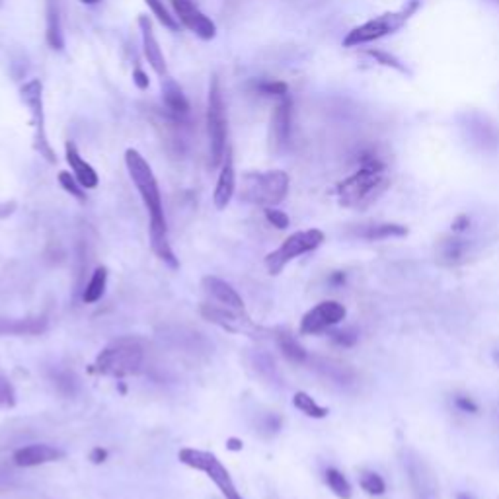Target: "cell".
I'll use <instances>...</instances> for the list:
<instances>
[{"label": "cell", "mask_w": 499, "mask_h": 499, "mask_svg": "<svg viewBox=\"0 0 499 499\" xmlns=\"http://www.w3.org/2000/svg\"><path fill=\"white\" fill-rule=\"evenodd\" d=\"M162 100L164 106L168 108L170 113L174 115H187L189 113V102H187L186 94L182 92V88L176 84V80L168 77H162Z\"/></svg>", "instance_id": "cb8c5ba5"}, {"label": "cell", "mask_w": 499, "mask_h": 499, "mask_svg": "<svg viewBox=\"0 0 499 499\" xmlns=\"http://www.w3.org/2000/svg\"><path fill=\"white\" fill-rule=\"evenodd\" d=\"M367 55L369 57H372V59L377 61V63H381V65H384V67H392L396 68V70H400V72H406V68L400 65V61L396 59V57H392V55H389V53L384 51H367Z\"/></svg>", "instance_id": "74e56055"}, {"label": "cell", "mask_w": 499, "mask_h": 499, "mask_svg": "<svg viewBox=\"0 0 499 499\" xmlns=\"http://www.w3.org/2000/svg\"><path fill=\"white\" fill-rule=\"evenodd\" d=\"M229 448H232V450H240L242 448V441H238V439H229Z\"/></svg>", "instance_id": "7bdbcfd3"}, {"label": "cell", "mask_w": 499, "mask_h": 499, "mask_svg": "<svg viewBox=\"0 0 499 499\" xmlns=\"http://www.w3.org/2000/svg\"><path fill=\"white\" fill-rule=\"evenodd\" d=\"M53 384H55L63 394H70V396H72L75 390H77V377L68 371L57 372V374H53Z\"/></svg>", "instance_id": "836d02e7"}, {"label": "cell", "mask_w": 499, "mask_h": 499, "mask_svg": "<svg viewBox=\"0 0 499 499\" xmlns=\"http://www.w3.org/2000/svg\"><path fill=\"white\" fill-rule=\"evenodd\" d=\"M203 289L222 306L232 308V310H240V312L244 310V301H242V296L238 295L236 289L232 287L230 283H227L225 279L215 277V275H207V277L203 279Z\"/></svg>", "instance_id": "ffe728a7"}, {"label": "cell", "mask_w": 499, "mask_h": 499, "mask_svg": "<svg viewBox=\"0 0 499 499\" xmlns=\"http://www.w3.org/2000/svg\"><path fill=\"white\" fill-rule=\"evenodd\" d=\"M389 186L390 179L384 176V168L361 166L355 174L339 182L338 199L339 203L346 205V207H361V205H369L377 197H381Z\"/></svg>", "instance_id": "277c9868"}, {"label": "cell", "mask_w": 499, "mask_h": 499, "mask_svg": "<svg viewBox=\"0 0 499 499\" xmlns=\"http://www.w3.org/2000/svg\"><path fill=\"white\" fill-rule=\"evenodd\" d=\"M139 27H141V35H143V51L144 57L149 61V65L153 67V70L160 77H166V59L162 55L158 39L153 32V24L146 16L139 18Z\"/></svg>", "instance_id": "e0dca14e"}, {"label": "cell", "mask_w": 499, "mask_h": 499, "mask_svg": "<svg viewBox=\"0 0 499 499\" xmlns=\"http://www.w3.org/2000/svg\"><path fill=\"white\" fill-rule=\"evenodd\" d=\"M125 166L137 191L143 199L144 207L149 211V220H151V246H153L154 254L160 258L162 262H166L170 267H178V260L172 252V246L168 240V222L164 217V207H162V195L156 176L153 168L149 166V162L144 160V156L135 149H127L125 153Z\"/></svg>", "instance_id": "6da1fadb"}, {"label": "cell", "mask_w": 499, "mask_h": 499, "mask_svg": "<svg viewBox=\"0 0 499 499\" xmlns=\"http://www.w3.org/2000/svg\"><path fill=\"white\" fill-rule=\"evenodd\" d=\"M289 194V176L283 170H270V172H248L240 182L238 197L252 205L262 207H275L279 205Z\"/></svg>", "instance_id": "3957f363"}, {"label": "cell", "mask_w": 499, "mask_h": 499, "mask_svg": "<svg viewBox=\"0 0 499 499\" xmlns=\"http://www.w3.org/2000/svg\"><path fill=\"white\" fill-rule=\"evenodd\" d=\"M491 357H493V363L498 365V369H499V347H498V349H493V353H491Z\"/></svg>", "instance_id": "ee69618b"}, {"label": "cell", "mask_w": 499, "mask_h": 499, "mask_svg": "<svg viewBox=\"0 0 499 499\" xmlns=\"http://www.w3.org/2000/svg\"><path fill=\"white\" fill-rule=\"evenodd\" d=\"M324 240H326V234L318 229L298 230L295 234H291L277 250L267 254L265 267H267L271 275H279L289 262H293L298 255L314 252L316 248H320L324 244Z\"/></svg>", "instance_id": "52a82bcc"}, {"label": "cell", "mask_w": 499, "mask_h": 499, "mask_svg": "<svg viewBox=\"0 0 499 499\" xmlns=\"http://www.w3.org/2000/svg\"><path fill=\"white\" fill-rule=\"evenodd\" d=\"M324 480H326L328 488H330L331 493H334L336 498L351 499V495H353V488H351L349 480H347L343 474L339 472L338 468H328V470L324 472Z\"/></svg>", "instance_id": "4316f807"}, {"label": "cell", "mask_w": 499, "mask_h": 499, "mask_svg": "<svg viewBox=\"0 0 499 499\" xmlns=\"http://www.w3.org/2000/svg\"><path fill=\"white\" fill-rule=\"evenodd\" d=\"M133 82H135L139 90H146L151 86V78H149V75L144 72L143 68H135L133 70Z\"/></svg>", "instance_id": "ab89813d"}, {"label": "cell", "mask_w": 499, "mask_h": 499, "mask_svg": "<svg viewBox=\"0 0 499 499\" xmlns=\"http://www.w3.org/2000/svg\"><path fill=\"white\" fill-rule=\"evenodd\" d=\"M207 135H209V164L219 168L227 156V110L219 78L213 77L207 100Z\"/></svg>", "instance_id": "5b68a950"}, {"label": "cell", "mask_w": 499, "mask_h": 499, "mask_svg": "<svg viewBox=\"0 0 499 499\" xmlns=\"http://www.w3.org/2000/svg\"><path fill=\"white\" fill-rule=\"evenodd\" d=\"M201 314L205 320H209L211 324H217L222 330L234 331V334H250L254 331V326L250 324L248 318L240 316V310H232L222 305H203L201 306Z\"/></svg>", "instance_id": "5bb4252c"}, {"label": "cell", "mask_w": 499, "mask_h": 499, "mask_svg": "<svg viewBox=\"0 0 499 499\" xmlns=\"http://www.w3.org/2000/svg\"><path fill=\"white\" fill-rule=\"evenodd\" d=\"M234 189H236V174H234L232 154H230V151H227L219 179H217V187H215V194H213V201H215V207L219 211L227 209V205L230 203V199L234 195Z\"/></svg>", "instance_id": "d6986e66"}, {"label": "cell", "mask_w": 499, "mask_h": 499, "mask_svg": "<svg viewBox=\"0 0 499 499\" xmlns=\"http://www.w3.org/2000/svg\"><path fill=\"white\" fill-rule=\"evenodd\" d=\"M417 8V2H412L410 8L402 10V12H390V14H382L379 18H372L369 22H365L363 26L351 30L343 39V47H357L363 43L377 42L384 35L394 34L396 30L406 24V20L412 16V12Z\"/></svg>", "instance_id": "9c48e42d"}, {"label": "cell", "mask_w": 499, "mask_h": 499, "mask_svg": "<svg viewBox=\"0 0 499 499\" xmlns=\"http://www.w3.org/2000/svg\"><path fill=\"white\" fill-rule=\"evenodd\" d=\"M106 285H108V270L106 267H98L92 273L88 285H86L84 293H82V301H84L86 305L98 303L103 296V293H106Z\"/></svg>", "instance_id": "484cf974"}, {"label": "cell", "mask_w": 499, "mask_h": 499, "mask_svg": "<svg viewBox=\"0 0 499 499\" xmlns=\"http://www.w3.org/2000/svg\"><path fill=\"white\" fill-rule=\"evenodd\" d=\"M255 90L262 94V96H275V98H283L289 94V86L285 82H279V80H263L260 84L255 86Z\"/></svg>", "instance_id": "d6a6232c"}, {"label": "cell", "mask_w": 499, "mask_h": 499, "mask_svg": "<svg viewBox=\"0 0 499 499\" xmlns=\"http://www.w3.org/2000/svg\"><path fill=\"white\" fill-rule=\"evenodd\" d=\"M106 458H108V450L106 448H94L92 455H90V460H92L94 465H100Z\"/></svg>", "instance_id": "60d3db41"}, {"label": "cell", "mask_w": 499, "mask_h": 499, "mask_svg": "<svg viewBox=\"0 0 499 499\" xmlns=\"http://www.w3.org/2000/svg\"><path fill=\"white\" fill-rule=\"evenodd\" d=\"M455 499H474L472 495H468V493H457V498Z\"/></svg>", "instance_id": "f6af8a7d"}, {"label": "cell", "mask_w": 499, "mask_h": 499, "mask_svg": "<svg viewBox=\"0 0 499 499\" xmlns=\"http://www.w3.org/2000/svg\"><path fill=\"white\" fill-rule=\"evenodd\" d=\"M347 310L346 306L338 301H322L316 306H312L301 320V334L306 336H316L322 331L330 330L346 320Z\"/></svg>", "instance_id": "30bf717a"}, {"label": "cell", "mask_w": 499, "mask_h": 499, "mask_svg": "<svg viewBox=\"0 0 499 499\" xmlns=\"http://www.w3.org/2000/svg\"><path fill=\"white\" fill-rule=\"evenodd\" d=\"M291 123H293V100L287 94L279 98V103L275 106L271 115V141L275 144V149L287 146L291 139Z\"/></svg>", "instance_id": "2e32d148"}, {"label": "cell", "mask_w": 499, "mask_h": 499, "mask_svg": "<svg viewBox=\"0 0 499 499\" xmlns=\"http://www.w3.org/2000/svg\"><path fill=\"white\" fill-rule=\"evenodd\" d=\"M65 457V453L61 448L47 445V443H35L27 447L18 448L14 453V465L20 468H34V466L49 465L55 460H61Z\"/></svg>", "instance_id": "9a60e30c"}, {"label": "cell", "mask_w": 499, "mask_h": 499, "mask_svg": "<svg viewBox=\"0 0 499 499\" xmlns=\"http://www.w3.org/2000/svg\"><path fill=\"white\" fill-rule=\"evenodd\" d=\"M265 219L270 220V225H273L275 229L279 230H285L289 227V215L287 213L279 211V209H275V207H267L265 209Z\"/></svg>", "instance_id": "d590c367"}, {"label": "cell", "mask_w": 499, "mask_h": 499, "mask_svg": "<svg viewBox=\"0 0 499 499\" xmlns=\"http://www.w3.org/2000/svg\"><path fill=\"white\" fill-rule=\"evenodd\" d=\"M359 486L367 495H372V498L384 495V491H386V482L382 480L381 474L374 472V470H363L359 474Z\"/></svg>", "instance_id": "f1b7e54d"}, {"label": "cell", "mask_w": 499, "mask_h": 499, "mask_svg": "<svg viewBox=\"0 0 499 499\" xmlns=\"http://www.w3.org/2000/svg\"><path fill=\"white\" fill-rule=\"evenodd\" d=\"M178 460L182 465L194 468V470L207 474V478L219 488L220 493L227 499H244L242 493L236 490L234 482H232L229 470L222 466L217 455L207 453V450H199V448L186 447L178 453Z\"/></svg>", "instance_id": "8992f818"}, {"label": "cell", "mask_w": 499, "mask_h": 499, "mask_svg": "<svg viewBox=\"0 0 499 499\" xmlns=\"http://www.w3.org/2000/svg\"><path fill=\"white\" fill-rule=\"evenodd\" d=\"M408 227L398 225V222H367V225H357L351 230V234L367 242H379V240H389V238H404L408 236Z\"/></svg>", "instance_id": "ac0fdd59"}, {"label": "cell", "mask_w": 499, "mask_h": 499, "mask_svg": "<svg viewBox=\"0 0 499 499\" xmlns=\"http://www.w3.org/2000/svg\"><path fill=\"white\" fill-rule=\"evenodd\" d=\"M404 468L408 472V482L414 491L415 499H439V486L433 476L431 468L414 453H408L404 458Z\"/></svg>", "instance_id": "8fae6325"}, {"label": "cell", "mask_w": 499, "mask_h": 499, "mask_svg": "<svg viewBox=\"0 0 499 499\" xmlns=\"http://www.w3.org/2000/svg\"><path fill=\"white\" fill-rule=\"evenodd\" d=\"M65 154H67L68 166H70V170H72L75 178L80 182V186L84 187V189H94V187H98L100 178H98L96 170H94L92 166H90V164L80 156L77 144L68 141V143L65 144Z\"/></svg>", "instance_id": "44dd1931"}, {"label": "cell", "mask_w": 499, "mask_h": 499, "mask_svg": "<svg viewBox=\"0 0 499 499\" xmlns=\"http://www.w3.org/2000/svg\"><path fill=\"white\" fill-rule=\"evenodd\" d=\"M293 404H295L298 412H303V414L312 417V419H324V417L328 415V408L320 406V404H318L310 394H306V392H296L295 396H293Z\"/></svg>", "instance_id": "83f0119b"}, {"label": "cell", "mask_w": 499, "mask_h": 499, "mask_svg": "<svg viewBox=\"0 0 499 499\" xmlns=\"http://www.w3.org/2000/svg\"><path fill=\"white\" fill-rule=\"evenodd\" d=\"M468 229H470V217L468 215H458L450 225V232H455V234H462Z\"/></svg>", "instance_id": "f35d334b"}, {"label": "cell", "mask_w": 499, "mask_h": 499, "mask_svg": "<svg viewBox=\"0 0 499 499\" xmlns=\"http://www.w3.org/2000/svg\"><path fill=\"white\" fill-rule=\"evenodd\" d=\"M16 404V394L14 389L4 377H0V408H12Z\"/></svg>", "instance_id": "8d00e7d4"}, {"label": "cell", "mask_w": 499, "mask_h": 499, "mask_svg": "<svg viewBox=\"0 0 499 499\" xmlns=\"http://www.w3.org/2000/svg\"><path fill=\"white\" fill-rule=\"evenodd\" d=\"M146 351L141 339L119 338L103 349L94 363V371L106 377H131L143 371Z\"/></svg>", "instance_id": "7a4b0ae2"}, {"label": "cell", "mask_w": 499, "mask_h": 499, "mask_svg": "<svg viewBox=\"0 0 499 499\" xmlns=\"http://www.w3.org/2000/svg\"><path fill=\"white\" fill-rule=\"evenodd\" d=\"M144 2L149 4V8L153 10V14L158 18V22H160L162 26L168 27V30H172V32L178 30L179 27L178 20H176V16H170V12L166 10V6H164L162 0H144Z\"/></svg>", "instance_id": "f546056e"}, {"label": "cell", "mask_w": 499, "mask_h": 499, "mask_svg": "<svg viewBox=\"0 0 499 499\" xmlns=\"http://www.w3.org/2000/svg\"><path fill=\"white\" fill-rule=\"evenodd\" d=\"M45 39L51 49L63 51L65 37H63V24H61L59 0H45Z\"/></svg>", "instance_id": "603a6c76"}, {"label": "cell", "mask_w": 499, "mask_h": 499, "mask_svg": "<svg viewBox=\"0 0 499 499\" xmlns=\"http://www.w3.org/2000/svg\"><path fill=\"white\" fill-rule=\"evenodd\" d=\"M330 283L331 285H336V287L343 285V283H346V273H343V271H334L330 275Z\"/></svg>", "instance_id": "b9f144b4"}, {"label": "cell", "mask_w": 499, "mask_h": 499, "mask_svg": "<svg viewBox=\"0 0 499 499\" xmlns=\"http://www.w3.org/2000/svg\"><path fill=\"white\" fill-rule=\"evenodd\" d=\"M277 346H279L283 357H285L287 361H291V363L303 365L308 361V353H306L305 347L301 346L287 331H281L279 336H277Z\"/></svg>", "instance_id": "d4e9b609"}, {"label": "cell", "mask_w": 499, "mask_h": 499, "mask_svg": "<svg viewBox=\"0 0 499 499\" xmlns=\"http://www.w3.org/2000/svg\"><path fill=\"white\" fill-rule=\"evenodd\" d=\"M47 330L43 316L32 318H0V336H39Z\"/></svg>", "instance_id": "7402d4cb"}, {"label": "cell", "mask_w": 499, "mask_h": 499, "mask_svg": "<svg viewBox=\"0 0 499 499\" xmlns=\"http://www.w3.org/2000/svg\"><path fill=\"white\" fill-rule=\"evenodd\" d=\"M176 16L179 18V22L191 30L195 35H199L201 39L209 42L217 35V26L211 18H207L201 10L195 6L194 0H170Z\"/></svg>", "instance_id": "7c38bea8"}, {"label": "cell", "mask_w": 499, "mask_h": 499, "mask_svg": "<svg viewBox=\"0 0 499 499\" xmlns=\"http://www.w3.org/2000/svg\"><path fill=\"white\" fill-rule=\"evenodd\" d=\"M59 184H61V187H63L67 194L72 195L75 199H78V201H86L84 187L80 186V182L75 178V174H70V172H61Z\"/></svg>", "instance_id": "4dcf8cb0"}, {"label": "cell", "mask_w": 499, "mask_h": 499, "mask_svg": "<svg viewBox=\"0 0 499 499\" xmlns=\"http://www.w3.org/2000/svg\"><path fill=\"white\" fill-rule=\"evenodd\" d=\"M20 98L22 102L26 103L32 113V121H34L35 129V151L39 153L47 162L55 164L57 156L53 153L51 144L47 141V131H45V111H43V82L39 78H32L27 80L26 84L20 88Z\"/></svg>", "instance_id": "ba28073f"}, {"label": "cell", "mask_w": 499, "mask_h": 499, "mask_svg": "<svg viewBox=\"0 0 499 499\" xmlns=\"http://www.w3.org/2000/svg\"><path fill=\"white\" fill-rule=\"evenodd\" d=\"M331 343H336L338 347H353L359 339V334H357L353 328H346V330H336L330 334Z\"/></svg>", "instance_id": "e575fe53"}, {"label": "cell", "mask_w": 499, "mask_h": 499, "mask_svg": "<svg viewBox=\"0 0 499 499\" xmlns=\"http://www.w3.org/2000/svg\"><path fill=\"white\" fill-rule=\"evenodd\" d=\"M80 2H84V4H90V6H92V4H98L100 0H80Z\"/></svg>", "instance_id": "bcb514c9"}, {"label": "cell", "mask_w": 499, "mask_h": 499, "mask_svg": "<svg viewBox=\"0 0 499 499\" xmlns=\"http://www.w3.org/2000/svg\"><path fill=\"white\" fill-rule=\"evenodd\" d=\"M453 406H455V410L457 412H460V414H466V415H476L478 412H480V406H478V402L474 400L470 394H455L453 396Z\"/></svg>", "instance_id": "1f68e13d"}, {"label": "cell", "mask_w": 499, "mask_h": 499, "mask_svg": "<svg viewBox=\"0 0 499 499\" xmlns=\"http://www.w3.org/2000/svg\"><path fill=\"white\" fill-rule=\"evenodd\" d=\"M470 240H466L462 234H445L439 238V242L435 244V258L441 265L445 267H457L460 263H465L470 255Z\"/></svg>", "instance_id": "4fadbf2b"}]
</instances>
